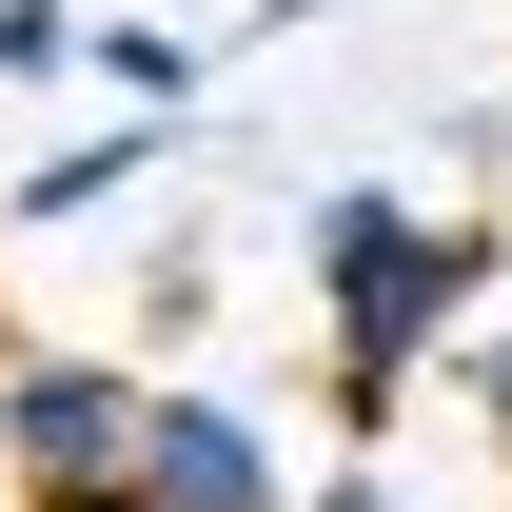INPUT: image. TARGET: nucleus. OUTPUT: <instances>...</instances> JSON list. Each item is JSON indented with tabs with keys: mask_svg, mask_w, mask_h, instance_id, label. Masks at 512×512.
I'll use <instances>...</instances> for the list:
<instances>
[{
	"mask_svg": "<svg viewBox=\"0 0 512 512\" xmlns=\"http://www.w3.org/2000/svg\"><path fill=\"white\" fill-rule=\"evenodd\" d=\"M493 296V237L473 217H414V197H316V316H335V394L355 414H394V394L434 375V335Z\"/></svg>",
	"mask_w": 512,
	"mask_h": 512,
	"instance_id": "obj_1",
	"label": "nucleus"
},
{
	"mask_svg": "<svg viewBox=\"0 0 512 512\" xmlns=\"http://www.w3.org/2000/svg\"><path fill=\"white\" fill-rule=\"evenodd\" d=\"M119 473L158 512H296V493H276V434H256L217 375H158V394H138V453H119Z\"/></svg>",
	"mask_w": 512,
	"mask_h": 512,
	"instance_id": "obj_2",
	"label": "nucleus"
},
{
	"mask_svg": "<svg viewBox=\"0 0 512 512\" xmlns=\"http://www.w3.org/2000/svg\"><path fill=\"white\" fill-rule=\"evenodd\" d=\"M138 394L119 355H40V375H0V453H20V493H79V473H119L138 453Z\"/></svg>",
	"mask_w": 512,
	"mask_h": 512,
	"instance_id": "obj_3",
	"label": "nucleus"
},
{
	"mask_svg": "<svg viewBox=\"0 0 512 512\" xmlns=\"http://www.w3.org/2000/svg\"><path fill=\"white\" fill-rule=\"evenodd\" d=\"M60 79H99L119 119H178V99H197V40H178V20H79Z\"/></svg>",
	"mask_w": 512,
	"mask_h": 512,
	"instance_id": "obj_4",
	"label": "nucleus"
},
{
	"mask_svg": "<svg viewBox=\"0 0 512 512\" xmlns=\"http://www.w3.org/2000/svg\"><path fill=\"white\" fill-rule=\"evenodd\" d=\"M138 178H158V119H119V138H79V158H40V178H20V217H60V237H79V217H99V197H138Z\"/></svg>",
	"mask_w": 512,
	"mask_h": 512,
	"instance_id": "obj_5",
	"label": "nucleus"
},
{
	"mask_svg": "<svg viewBox=\"0 0 512 512\" xmlns=\"http://www.w3.org/2000/svg\"><path fill=\"white\" fill-rule=\"evenodd\" d=\"M79 60V20H60V0H0V79H60Z\"/></svg>",
	"mask_w": 512,
	"mask_h": 512,
	"instance_id": "obj_6",
	"label": "nucleus"
},
{
	"mask_svg": "<svg viewBox=\"0 0 512 512\" xmlns=\"http://www.w3.org/2000/svg\"><path fill=\"white\" fill-rule=\"evenodd\" d=\"M40 512H158V493H138V473H79V493H40Z\"/></svg>",
	"mask_w": 512,
	"mask_h": 512,
	"instance_id": "obj_7",
	"label": "nucleus"
},
{
	"mask_svg": "<svg viewBox=\"0 0 512 512\" xmlns=\"http://www.w3.org/2000/svg\"><path fill=\"white\" fill-rule=\"evenodd\" d=\"M316 512H394V493H375V473H335V493H316Z\"/></svg>",
	"mask_w": 512,
	"mask_h": 512,
	"instance_id": "obj_8",
	"label": "nucleus"
},
{
	"mask_svg": "<svg viewBox=\"0 0 512 512\" xmlns=\"http://www.w3.org/2000/svg\"><path fill=\"white\" fill-rule=\"evenodd\" d=\"M473 394H493V414H512V335H493V355H473Z\"/></svg>",
	"mask_w": 512,
	"mask_h": 512,
	"instance_id": "obj_9",
	"label": "nucleus"
},
{
	"mask_svg": "<svg viewBox=\"0 0 512 512\" xmlns=\"http://www.w3.org/2000/svg\"><path fill=\"white\" fill-rule=\"evenodd\" d=\"M276 20H296V0H276Z\"/></svg>",
	"mask_w": 512,
	"mask_h": 512,
	"instance_id": "obj_10",
	"label": "nucleus"
}]
</instances>
